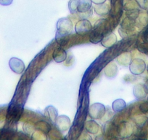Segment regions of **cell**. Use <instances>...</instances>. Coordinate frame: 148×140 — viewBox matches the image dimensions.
Listing matches in <instances>:
<instances>
[{"label": "cell", "instance_id": "obj_5", "mask_svg": "<svg viewBox=\"0 0 148 140\" xmlns=\"http://www.w3.org/2000/svg\"><path fill=\"white\" fill-rule=\"evenodd\" d=\"M10 67H11L12 71L17 74L22 73L25 67L24 65V63L21 60L15 58H12L10 61Z\"/></svg>", "mask_w": 148, "mask_h": 140}, {"label": "cell", "instance_id": "obj_13", "mask_svg": "<svg viewBox=\"0 0 148 140\" xmlns=\"http://www.w3.org/2000/svg\"><path fill=\"white\" fill-rule=\"evenodd\" d=\"M106 0H92V2H94L96 5H100V4H103Z\"/></svg>", "mask_w": 148, "mask_h": 140}, {"label": "cell", "instance_id": "obj_11", "mask_svg": "<svg viewBox=\"0 0 148 140\" xmlns=\"http://www.w3.org/2000/svg\"><path fill=\"white\" fill-rule=\"evenodd\" d=\"M79 2V0H70V2H68V8L71 12H75L77 11Z\"/></svg>", "mask_w": 148, "mask_h": 140}, {"label": "cell", "instance_id": "obj_2", "mask_svg": "<svg viewBox=\"0 0 148 140\" xmlns=\"http://www.w3.org/2000/svg\"><path fill=\"white\" fill-rule=\"evenodd\" d=\"M145 63L143 60L136 58L132 61L129 66V69L131 72L135 75H138L142 74L145 69Z\"/></svg>", "mask_w": 148, "mask_h": 140}, {"label": "cell", "instance_id": "obj_6", "mask_svg": "<svg viewBox=\"0 0 148 140\" xmlns=\"http://www.w3.org/2000/svg\"><path fill=\"white\" fill-rule=\"evenodd\" d=\"M92 3V0H79L77 11L82 14H86L91 12Z\"/></svg>", "mask_w": 148, "mask_h": 140}, {"label": "cell", "instance_id": "obj_9", "mask_svg": "<svg viewBox=\"0 0 148 140\" xmlns=\"http://www.w3.org/2000/svg\"><path fill=\"white\" fill-rule=\"evenodd\" d=\"M125 106H126V104H125V101L123 100L118 99L113 102V110L115 112H119L122 109H123Z\"/></svg>", "mask_w": 148, "mask_h": 140}, {"label": "cell", "instance_id": "obj_8", "mask_svg": "<svg viewBox=\"0 0 148 140\" xmlns=\"http://www.w3.org/2000/svg\"><path fill=\"white\" fill-rule=\"evenodd\" d=\"M95 11L97 14L99 15H105L109 12V6L106 4H100L95 7Z\"/></svg>", "mask_w": 148, "mask_h": 140}, {"label": "cell", "instance_id": "obj_3", "mask_svg": "<svg viewBox=\"0 0 148 140\" xmlns=\"http://www.w3.org/2000/svg\"><path fill=\"white\" fill-rule=\"evenodd\" d=\"M105 112V107L101 104H95L90 107L89 116L94 119H100Z\"/></svg>", "mask_w": 148, "mask_h": 140}, {"label": "cell", "instance_id": "obj_4", "mask_svg": "<svg viewBox=\"0 0 148 140\" xmlns=\"http://www.w3.org/2000/svg\"><path fill=\"white\" fill-rule=\"evenodd\" d=\"M75 30L78 34L84 35L89 31H92V26L89 21L86 19H82L76 24V26H75Z\"/></svg>", "mask_w": 148, "mask_h": 140}, {"label": "cell", "instance_id": "obj_1", "mask_svg": "<svg viewBox=\"0 0 148 140\" xmlns=\"http://www.w3.org/2000/svg\"><path fill=\"white\" fill-rule=\"evenodd\" d=\"M57 28H58V31L56 33L57 34L68 36L72 31V22L68 18H61L57 24Z\"/></svg>", "mask_w": 148, "mask_h": 140}, {"label": "cell", "instance_id": "obj_7", "mask_svg": "<svg viewBox=\"0 0 148 140\" xmlns=\"http://www.w3.org/2000/svg\"><path fill=\"white\" fill-rule=\"evenodd\" d=\"M67 58L66 52L62 48H58L53 53V58L56 62L60 63L65 61Z\"/></svg>", "mask_w": 148, "mask_h": 140}, {"label": "cell", "instance_id": "obj_10", "mask_svg": "<svg viewBox=\"0 0 148 140\" xmlns=\"http://www.w3.org/2000/svg\"><path fill=\"white\" fill-rule=\"evenodd\" d=\"M134 95H136V94H138V95L136 96V98H143L146 95V93H145V89H144L143 87L141 85H137L134 87Z\"/></svg>", "mask_w": 148, "mask_h": 140}, {"label": "cell", "instance_id": "obj_12", "mask_svg": "<svg viewBox=\"0 0 148 140\" xmlns=\"http://www.w3.org/2000/svg\"><path fill=\"white\" fill-rule=\"evenodd\" d=\"M12 0H0V4L2 5H9L12 3Z\"/></svg>", "mask_w": 148, "mask_h": 140}]
</instances>
